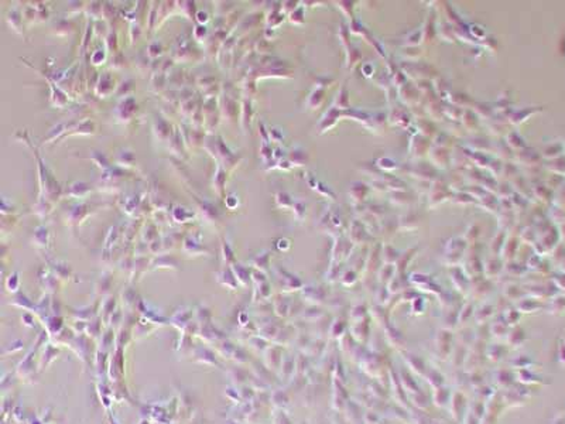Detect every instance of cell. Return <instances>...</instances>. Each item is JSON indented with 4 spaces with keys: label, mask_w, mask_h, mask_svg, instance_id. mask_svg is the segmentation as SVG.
<instances>
[{
    "label": "cell",
    "mask_w": 565,
    "mask_h": 424,
    "mask_svg": "<svg viewBox=\"0 0 565 424\" xmlns=\"http://www.w3.org/2000/svg\"><path fill=\"white\" fill-rule=\"evenodd\" d=\"M403 358H404V362H406V365H407V368L410 369L411 372L425 376L428 368H427L425 362L422 361L420 356L416 355V354H411V352H407V354H404Z\"/></svg>",
    "instance_id": "277c9868"
},
{
    "label": "cell",
    "mask_w": 565,
    "mask_h": 424,
    "mask_svg": "<svg viewBox=\"0 0 565 424\" xmlns=\"http://www.w3.org/2000/svg\"><path fill=\"white\" fill-rule=\"evenodd\" d=\"M453 348V334L448 330H440L435 337V350L441 359H448L452 355Z\"/></svg>",
    "instance_id": "6da1fadb"
},
{
    "label": "cell",
    "mask_w": 565,
    "mask_h": 424,
    "mask_svg": "<svg viewBox=\"0 0 565 424\" xmlns=\"http://www.w3.org/2000/svg\"><path fill=\"white\" fill-rule=\"evenodd\" d=\"M509 355V347L503 343H492L486 347V359L492 362L503 361Z\"/></svg>",
    "instance_id": "5b68a950"
},
{
    "label": "cell",
    "mask_w": 565,
    "mask_h": 424,
    "mask_svg": "<svg viewBox=\"0 0 565 424\" xmlns=\"http://www.w3.org/2000/svg\"><path fill=\"white\" fill-rule=\"evenodd\" d=\"M400 382H401V385H403L404 390L407 393H410V394H414V393H418L421 392V387H420V385H418V381L417 379H414V376L407 370V369H403L401 372H400Z\"/></svg>",
    "instance_id": "52a82bcc"
},
{
    "label": "cell",
    "mask_w": 565,
    "mask_h": 424,
    "mask_svg": "<svg viewBox=\"0 0 565 424\" xmlns=\"http://www.w3.org/2000/svg\"><path fill=\"white\" fill-rule=\"evenodd\" d=\"M472 315H475V308H473L472 303H468V304H465V306L462 307V310L460 311L458 321H460V323H465V321H468V320L472 317Z\"/></svg>",
    "instance_id": "ac0fdd59"
},
{
    "label": "cell",
    "mask_w": 565,
    "mask_h": 424,
    "mask_svg": "<svg viewBox=\"0 0 565 424\" xmlns=\"http://www.w3.org/2000/svg\"><path fill=\"white\" fill-rule=\"evenodd\" d=\"M464 424H482V420L480 418H478L475 414H472V413L466 412L465 417H464V421H462Z\"/></svg>",
    "instance_id": "d6986e66"
},
{
    "label": "cell",
    "mask_w": 565,
    "mask_h": 424,
    "mask_svg": "<svg viewBox=\"0 0 565 424\" xmlns=\"http://www.w3.org/2000/svg\"><path fill=\"white\" fill-rule=\"evenodd\" d=\"M495 314V308L489 304H485V306L479 307L478 310L475 311V318H476V323L478 324H485L486 321H489V318H492V315Z\"/></svg>",
    "instance_id": "4fadbf2b"
},
{
    "label": "cell",
    "mask_w": 565,
    "mask_h": 424,
    "mask_svg": "<svg viewBox=\"0 0 565 424\" xmlns=\"http://www.w3.org/2000/svg\"><path fill=\"white\" fill-rule=\"evenodd\" d=\"M425 379H427V382L431 385L433 389L444 386V382H445L444 375H442L438 369H434V368H428L427 374H425Z\"/></svg>",
    "instance_id": "7c38bea8"
},
{
    "label": "cell",
    "mask_w": 565,
    "mask_h": 424,
    "mask_svg": "<svg viewBox=\"0 0 565 424\" xmlns=\"http://www.w3.org/2000/svg\"><path fill=\"white\" fill-rule=\"evenodd\" d=\"M431 399H433V405H435L437 407H445V406H448L449 403H451L452 392H451L447 386L437 387V389L433 390Z\"/></svg>",
    "instance_id": "8992f818"
},
{
    "label": "cell",
    "mask_w": 565,
    "mask_h": 424,
    "mask_svg": "<svg viewBox=\"0 0 565 424\" xmlns=\"http://www.w3.org/2000/svg\"><path fill=\"white\" fill-rule=\"evenodd\" d=\"M410 399L413 400V403H414L418 409H422V410L428 409L429 405L433 403V399H429L428 396L422 392V390L418 393H414V394H410Z\"/></svg>",
    "instance_id": "9a60e30c"
},
{
    "label": "cell",
    "mask_w": 565,
    "mask_h": 424,
    "mask_svg": "<svg viewBox=\"0 0 565 424\" xmlns=\"http://www.w3.org/2000/svg\"><path fill=\"white\" fill-rule=\"evenodd\" d=\"M198 20L199 21H206L208 20V16H206V13H198Z\"/></svg>",
    "instance_id": "ffe728a7"
},
{
    "label": "cell",
    "mask_w": 565,
    "mask_h": 424,
    "mask_svg": "<svg viewBox=\"0 0 565 424\" xmlns=\"http://www.w3.org/2000/svg\"><path fill=\"white\" fill-rule=\"evenodd\" d=\"M489 331H491V334L495 338H506L507 334H509L510 327L504 321H500V323L496 321V323H492L491 327H489Z\"/></svg>",
    "instance_id": "5bb4252c"
},
{
    "label": "cell",
    "mask_w": 565,
    "mask_h": 424,
    "mask_svg": "<svg viewBox=\"0 0 565 424\" xmlns=\"http://www.w3.org/2000/svg\"><path fill=\"white\" fill-rule=\"evenodd\" d=\"M520 317H522V314H520L519 310H516V308H509V310H506V311H504L503 321L506 323V324L509 325L510 328H513V327H516V325L519 324Z\"/></svg>",
    "instance_id": "2e32d148"
},
{
    "label": "cell",
    "mask_w": 565,
    "mask_h": 424,
    "mask_svg": "<svg viewBox=\"0 0 565 424\" xmlns=\"http://www.w3.org/2000/svg\"><path fill=\"white\" fill-rule=\"evenodd\" d=\"M526 341V332L520 327H513L510 328L509 334L506 337V342L509 348H519L522 347L523 342Z\"/></svg>",
    "instance_id": "ba28073f"
},
{
    "label": "cell",
    "mask_w": 565,
    "mask_h": 424,
    "mask_svg": "<svg viewBox=\"0 0 565 424\" xmlns=\"http://www.w3.org/2000/svg\"><path fill=\"white\" fill-rule=\"evenodd\" d=\"M449 405H451V414H452L453 420L462 423L468 412V400H466L465 394L462 392L452 393V399Z\"/></svg>",
    "instance_id": "3957f363"
},
{
    "label": "cell",
    "mask_w": 565,
    "mask_h": 424,
    "mask_svg": "<svg viewBox=\"0 0 565 424\" xmlns=\"http://www.w3.org/2000/svg\"><path fill=\"white\" fill-rule=\"evenodd\" d=\"M485 358H486V345H480V342L475 341L472 343V348L466 354L465 365L464 366L471 369V370H475V369H478V366L482 365Z\"/></svg>",
    "instance_id": "7a4b0ae2"
},
{
    "label": "cell",
    "mask_w": 565,
    "mask_h": 424,
    "mask_svg": "<svg viewBox=\"0 0 565 424\" xmlns=\"http://www.w3.org/2000/svg\"><path fill=\"white\" fill-rule=\"evenodd\" d=\"M369 332H370V324L366 323L365 324V318L360 320V321H355L354 328H352V337L358 341V342H363L369 338Z\"/></svg>",
    "instance_id": "30bf717a"
},
{
    "label": "cell",
    "mask_w": 565,
    "mask_h": 424,
    "mask_svg": "<svg viewBox=\"0 0 565 424\" xmlns=\"http://www.w3.org/2000/svg\"><path fill=\"white\" fill-rule=\"evenodd\" d=\"M510 366H513L515 369H528V366L531 365V361L528 359L527 356H517L515 359H510Z\"/></svg>",
    "instance_id": "e0dca14e"
},
{
    "label": "cell",
    "mask_w": 565,
    "mask_h": 424,
    "mask_svg": "<svg viewBox=\"0 0 565 424\" xmlns=\"http://www.w3.org/2000/svg\"><path fill=\"white\" fill-rule=\"evenodd\" d=\"M386 338H387V341H389V343H390L393 348H396V350H400V351L406 348V338H404L403 334H401L398 330H396V328H393V327L386 328Z\"/></svg>",
    "instance_id": "9c48e42d"
},
{
    "label": "cell",
    "mask_w": 565,
    "mask_h": 424,
    "mask_svg": "<svg viewBox=\"0 0 565 424\" xmlns=\"http://www.w3.org/2000/svg\"><path fill=\"white\" fill-rule=\"evenodd\" d=\"M515 376L512 374V370L509 369H502V370H497L495 375V379H496L497 385L502 386L503 389H510L512 385L515 383Z\"/></svg>",
    "instance_id": "8fae6325"
}]
</instances>
